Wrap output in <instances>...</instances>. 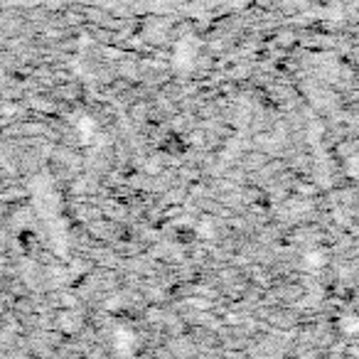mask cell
I'll list each match as a JSON object with an SVG mask.
<instances>
[{"label": "cell", "instance_id": "cell-3", "mask_svg": "<svg viewBox=\"0 0 359 359\" xmlns=\"http://www.w3.org/2000/svg\"><path fill=\"white\" fill-rule=\"evenodd\" d=\"M91 128H94V123H91L89 118H81V121H79V133L84 135V138H89Z\"/></svg>", "mask_w": 359, "mask_h": 359}, {"label": "cell", "instance_id": "cell-2", "mask_svg": "<svg viewBox=\"0 0 359 359\" xmlns=\"http://www.w3.org/2000/svg\"><path fill=\"white\" fill-rule=\"evenodd\" d=\"M357 327H359L357 320H354V318H344V323H342V330H344V332L354 334V332H357Z\"/></svg>", "mask_w": 359, "mask_h": 359}, {"label": "cell", "instance_id": "cell-4", "mask_svg": "<svg viewBox=\"0 0 359 359\" xmlns=\"http://www.w3.org/2000/svg\"><path fill=\"white\" fill-rule=\"evenodd\" d=\"M308 264H310V266H323L325 261H323V256H320V254H310V256H308Z\"/></svg>", "mask_w": 359, "mask_h": 359}, {"label": "cell", "instance_id": "cell-1", "mask_svg": "<svg viewBox=\"0 0 359 359\" xmlns=\"http://www.w3.org/2000/svg\"><path fill=\"white\" fill-rule=\"evenodd\" d=\"M114 347L118 354H130L135 349V337L130 330H116L114 334Z\"/></svg>", "mask_w": 359, "mask_h": 359}]
</instances>
